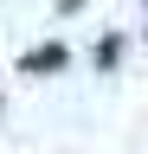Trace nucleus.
Listing matches in <instances>:
<instances>
[{"instance_id":"1","label":"nucleus","mask_w":148,"mask_h":154,"mask_svg":"<svg viewBox=\"0 0 148 154\" xmlns=\"http://www.w3.org/2000/svg\"><path fill=\"white\" fill-rule=\"evenodd\" d=\"M52 64H65V51H58V45H45V51H32V58H26V71H52Z\"/></svg>"}]
</instances>
